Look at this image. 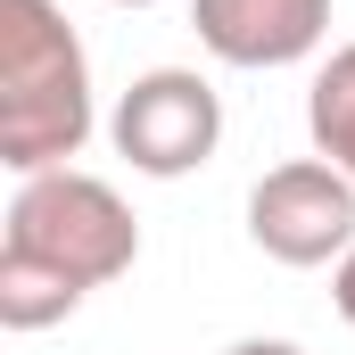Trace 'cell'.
<instances>
[{
  "label": "cell",
  "mask_w": 355,
  "mask_h": 355,
  "mask_svg": "<svg viewBox=\"0 0 355 355\" xmlns=\"http://www.w3.org/2000/svg\"><path fill=\"white\" fill-rule=\"evenodd\" d=\"M99 132L91 50L58 0H0V166L17 182L58 174Z\"/></svg>",
  "instance_id": "1"
},
{
  "label": "cell",
  "mask_w": 355,
  "mask_h": 355,
  "mask_svg": "<svg viewBox=\"0 0 355 355\" xmlns=\"http://www.w3.org/2000/svg\"><path fill=\"white\" fill-rule=\"evenodd\" d=\"M0 248L25 257V265H50L58 281H75L91 297V289H107V281H124L141 265V215L124 207L116 182L83 174V166H58V174L17 182Z\"/></svg>",
  "instance_id": "2"
},
{
  "label": "cell",
  "mask_w": 355,
  "mask_h": 355,
  "mask_svg": "<svg viewBox=\"0 0 355 355\" xmlns=\"http://www.w3.org/2000/svg\"><path fill=\"white\" fill-rule=\"evenodd\" d=\"M107 141H116V157H124L132 174L182 182V174H198V166L215 157V141H223V99H215V83H207L198 67H149V75H132V83L116 91Z\"/></svg>",
  "instance_id": "3"
},
{
  "label": "cell",
  "mask_w": 355,
  "mask_h": 355,
  "mask_svg": "<svg viewBox=\"0 0 355 355\" xmlns=\"http://www.w3.org/2000/svg\"><path fill=\"white\" fill-rule=\"evenodd\" d=\"M248 240L289 272L339 265L355 248V182L331 157H289V166L257 174V190H248Z\"/></svg>",
  "instance_id": "4"
},
{
  "label": "cell",
  "mask_w": 355,
  "mask_h": 355,
  "mask_svg": "<svg viewBox=\"0 0 355 355\" xmlns=\"http://www.w3.org/2000/svg\"><path fill=\"white\" fill-rule=\"evenodd\" d=\"M190 25L215 67L272 75L331 42V0H190Z\"/></svg>",
  "instance_id": "5"
},
{
  "label": "cell",
  "mask_w": 355,
  "mask_h": 355,
  "mask_svg": "<svg viewBox=\"0 0 355 355\" xmlns=\"http://www.w3.org/2000/svg\"><path fill=\"white\" fill-rule=\"evenodd\" d=\"M306 141H314V157H331L355 182V42H339L306 83Z\"/></svg>",
  "instance_id": "6"
},
{
  "label": "cell",
  "mask_w": 355,
  "mask_h": 355,
  "mask_svg": "<svg viewBox=\"0 0 355 355\" xmlns=\"http://www.w3.org/2000/svg\"><path fill=\"white\" fill-rule=\"evenodd\" d=\"M75 306H83L75 281H58L50 265H25V257L0 248V331H50V322H67Z\"/></svg>",
  "instance_id": "7"
},
{
  "label": "cell",
  "mask_w": 355,
  "mask_h": 355,
  "mask_svg": "<svg viewBox=\"0 0 355 355\" xmlns=\"http://www.w3.org/2000/svg\"><path fill=\"white\" fill-rule=\"evenodd\" d=\"M331 306H339V322L355 331V248L339 257V265H331Z\"/></svg>",
  "instance_id": "8"
},
{
  "label": "cell",
  "mask_w": 355,
  "mask_h": 355,
  "mask_svg": "<svg viewBox=\"0 0 355 355\" xmlns=\"http://www.w3.org/2000/svg\"><path fill=\"white\" fill-rule=\"evenodd\" d=\"M223 355H306V347H297V339H232Z\"/></svg>",
  "instance_id": "9"
},
{
  "label": "cell",
  "mask_w": 355,
  "mask_h": 355,
  "mask_svg": "<svg viewBox=\"0 0 355 355\" xmlns=\"http://www.w3.org/2000/svg\"><path fill=\"white\" fill-rule=\"evenodd\" d=\"M116 8H157V0H116Z\"/></svg>",
  "instance_id": "10"
}]
</instances>
